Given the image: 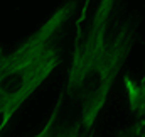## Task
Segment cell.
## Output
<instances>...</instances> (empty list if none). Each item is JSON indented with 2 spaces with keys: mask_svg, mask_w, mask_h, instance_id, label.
<instances>
[{
  "mask_svg": "<svg viewBox=\"0 0 145 137\" xmlns=\"http://www.w3.org/2000/svg\"><path fill=\"white\" fill-rule=\"evenodd\" d=\"M123 85H125V90H127V98H128L130 110L138 119H142V122L145 124V81H135L128 74H125Z\"/></svg>",
  "mask_w": 145,
  "mask_h": 137,
  "instance_id": "3",
  "label": "cell"
},
{
  "mask_svg": "<svg viewBox=\"0 0 145 137\" xmlns=\"http://www.w3.org/2000/svg\"><path fill=\"white\" fill-rule=\"evenodd\" d=\"M78 0H66L14 51L0 46V134L24 102L61 65L66 26Z\"/></svg>",
  "mask_w": 145,
  "mask_h": 137,
  "instance_id": "2",
  "label": "cell"
},
{
  "mask_svg": "<svg viewBox=\"0 0 145 137\" xmlns=\"http://www.w3.org/2000/svg\"><path fill=\"white\" fill-rule=\"evenodd\" d=\"M66 95L79 110V125L89 134L108 93L138 37V20L120 12L118 0H100L86 31L76 24Z\"/></svg>",
  "mask_w": 145,
  "mask_h": 137,
  "instance_id": "1",
  "label": "cell"
}]
</instances>
